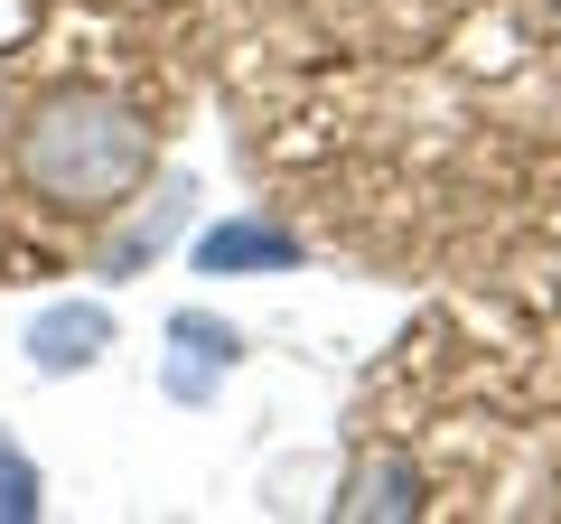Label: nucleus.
I'll use <instances>...</instances> for the list:
<instances>
[{
	"label": "nucleus",
	"mask_w": 561,
	"mask_h": 524,
	"mask_svg": "<svg viewBox=\"0 0 561 524\" xmlns=\"http://www.w3.org/2000/svg\"><path fill=\"white\" fill-rule=\"evenodd\" d=\"M216 94L262 206L346 272L561 262V0H225Z\"/></svg>",
	"instance_id": "f257e3e1"
},
{
	"label": "nucleus",
	"mask_w": 561,
	"mask_h": 524,
	"mask_svg": "<svg viewBox=\"0 0 561 524\" xmlns=\"http://www.w3.org/2000/svg\"><path fill=\"white\" fill-rule=\"evenodd\" d=\"M225 0H0V282L94 272L216 84Z\"/></svg>",
	"instance_id": "7ed1b4c3"
},
{
	"label": "nucleus",
	"mask_w": 561,
	"mask_h": 524,
	"mask_svg": "<svg viewBox=\"0 0 561 524\" xmlns=\"http://www.w3.org/2000/svg\"><path fill=\"white\" fill-rule=\"evenodd\" d=\"M337 524H561V262L459 282L346 403Z\"/></svg>",
	"instance_id": "f03ea898"
},
{
	"label": "nucleus",
	"mask_w": 561,
	"mask_h": 524,
	"mask_svg": "<svg viewBox=\"0 0 561 524\" xmlns=\"http://www.w3.org/2000/svg\"><path fill=\"white\" fill-rule=\"evenodd\" d=\"M197 272L206 282H253V272H309V235L280 225L272 206H243V216L206 225L197 235Z\"/></svg>",
	"instance_id": "39448f33"
},
{
	"label": "nucleus",
	"mask_w": 561,
	"mask_h": 524,
	"mask_svg": "<svg viewBox=\"0 0 561 524\" xmlns=\"http://www.w3.org/2000/svg\"><path fill=\"white\" fill-rule=\"evenodd\" d=\"M160 338H169L160 346V394H169V403H187V412L216 403L225 375L243 365V328H225L216 309H169Z\"/></svg>",
	"instance_id": "20e7f679"
},
{
	"label": "nucleus",
	"mask_w": 561,
	"mask_h": 524,
	"mask_svg": "<svg viewBox=\"0 0 561 524\" xmlns=\"http://www.w3.org/2000/svg\"><path fill=\"white\" fill-rule=\"evenodd\" d=\"M38 515H47V478H38V459L0 431V524H38Z\"/></svg>",
	"instance_id": "0eeeda50"
},
{
	"label": "nucleus",
	"mask_w": 561,
	"mask_h": 524,
	"mask_svg": "<svg viewBox=\"0 0 561 524\" xmlns=\"http://www.w3.org/2000/svg\"><path fill=\"white\" fill-rule=\"evenodd\" d=\"M103 346H113V309L103 300H57L28 328V365L38 375H84V365H103Z\"/></svg>",
	"instance_id": "423d86ee"
}]
</instances>
